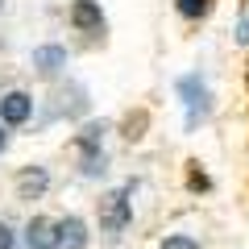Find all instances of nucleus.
I'll return each mask as SVG.
<instances>
[{
	"instance_id": "1",
	"label": "nucleus",
	"mask_w": 249,
	"mask_h": 249,
	"mask_svg": "<svg viewBox=\"0 0 249 249\" xmlns=\"http://www.w3.org/2000/svg\"><path fill=\"white\" fill-rule=\"evenodd\" d=\"M129 196H133V183L121 187V191H108V196L100 199V224H104L108 237H121V229L133 220V204H129Z\"/></svg>"
},
{
	"instance_id": "2",
	"label": "nucleus",
	"mask_w": 249,
	"mask_h": 249,
	"mask_svg": "<svg viewBox=\"0 0 249 249\" xmlns=\"http://www.w3.org/2000/svg\"><path fill=\"white\" fill-rule=\"evenodd\" d=\"M25 241H29V249H62V241H58V224L46 220V216H34V220H29Z\"/></svg>"
},
{
	"instance_id": "3",
	"label": "nucleus",
	"mask_w": 249,
	"mask_h": 249,
	"mask_svg": "<svg viewBox=\"0 0 249 249\" xmlns=\"http://www.w3.org/2000/svg\"><path fill=\"white\" fill-rule=\"evenodd\" d=\"M71 25L83 34H104V13H100L96 0H75L71 4Z\"/></svg>"
},
{
	"instance_id": "4",
	"label": "nucleus",
	"mask_w": 249,
	"mask_h": 249,
	"mask_svg": "<svg viewBox=\"0 0 249 249\" xmlns=\"http://www.w3.org/2000/svg\"><path fill=\"white\" fill-rule=\"evenodd\" d=\"M178 91L187 96V121H191V124H196V116H208V88L196 79V75L178 79Z\"/></svg>"
},
{
	"instance_id": "5",
	"label": "nucleus",
	"mask_w": 249,
	"mask_h": 249,
	"mask_svg": "<svg viewBox=\"0 0 249 249\" xmlns=\"http://www.w3.org/2000/svg\"><path fill=\"white\" fill-rule=\"evenodd\" d=\"M29 112H34V100L25 91H9V96H0V121L4 124H25Z\"/></svg>"
},
{
	"instance_id": "6",
	"label": "nucleus",
	"mask_w": 249,
	"mask_h": 249,
	"mask_svg": "<svg viewBox=\"0 0 249 249\" xmlns=\"http://www.w3.org/2000/svg\"><path fill=\"white\" fill-rule=\"evenodd\" d=\"M46 187H50V175H46L42 166H25V170L17 175V196H21V199H37Z\"/></svg>"
},
{
	"instance_id": "7",
	"label": "nucleus",
	"mask_w": 249,
	"mask_h": 249,
	"mask_svg": "<svg viewBox=\"0 0 249 249\" xmlns=\"http://www.w3.org/2000/svg\"><path fill=\"white\" fill-rule=\"evenodd\" d=\"M34 67H37V75L50 79V75H58L62 67H67V50H62V46H37L34 50Z\"/></svg>"
},
{
	"instance_id": "8",
	"label": "nucleus",
	"mask_w": 249,
	"mask_h": 249,
	"mask_svg": "<svg viewBox=\"0 0 249 249\" xmlns=\"http://www.w3.org/2000/svg\"><path fill=\"white\" fill-rule=\"evenodd\" d=\"M58 241H62V249H83L88 245V224H83L79 216L58 220Z\"/></svg>"
},
{
	"instance_id": "9",
	"label": "nucleus",
	"mask_w": 249,
	"mask_h": 249,
	"mask_svg": "<svg viewBox=\"0 0 249 249\" xmlns=\"http://www.w3.org/2000/svg\"><path fill=\"white\" fill-rule=\"evenodd\" d=\"M175 9L183 13L187 21H199V17H204L208 9H212V0H175Z\"/></svg>"
},
{
	"instance_id": "10",
	"label": "nucleus",
	"mask_w": 249,
	"mask_h": 249,
	"mask_svg": "<svg viewBox=\"0 0 249 249\" xmlns=\"http://www.w3.org/2000/svg\"><path fill=\"white\" fill-rule=\"evenodd\" d=\"M100 137H104V124H88V129L79 133V150L83 154H96L100 150Z\"/></svg>"
},
{
	"instance_id": "11",
	"label": "nucleus",
	"mask_w": 249,
	"mask_h": 249,
	"mask_svg": "<svg viewBox=\"0 0 249 249\" xmlns=\"http://www.w3.org/2000/svg\"><path fill=\"white\" fill-rule=\"evenodd\" d=\"M162 249H199V241L187 232H170V237H162Z\"/></svg>"
},
{
	"instance_id": "12",
	"label": "nucleus",
	"mask_w": 249,
	"mask_h": 249,
	"mask_svg": "<svg viewBox=\"0 0 249 249\" xmlns=\"http://www.w3.org/2000/svg\"><path fill=\"white\" fill-rule=\"evenodd\" d=\"M187 183H191V191H208V187H212V178H208L204 170L191 162V170H187Z\"/></svg>"
},
{
	"instance_id": "13",
	"label": "nucleus",
	"mask_w": 249,
	"mask_h": 249,
	"mask_svg": "<svg viewBox=\"0 0 249 249\" xmlns=\"http://www.w3.org/2000/svg\"><path fill=\"white\" fill-rule=\"evenodd\" d=\"M0 249H13V229L0 220Z\"/></svg>"
},
{
	"instance_id": "14",
	"label": "nucleus",
	"mask_w": 249,
	"mask_h": 249,
	"mask_svg": "<svg viewBox=\"0 0 249 249\" xmlns=\"http://www.w3.org/2000/svg\"><path fill=\"white\" fill-rule=\"evenodd\" d=\"M237 42H241V46H249V17L237 25Z\"/></svg>"
},
{
	"instance_id": "15",
	"label": "nucleus",
	"mask_w": 249,
	"mask_h": 249,
	"mask_svg": "<svg viewBox=\"0 0 249 249\" xmlns=\"http://www.w3.org/2000/svg\"><path fill=\"white\" fill-rule=\"evenodd\" d=\"M0 150H4V129H0Z\"/></svg>"
},
{
	"instance_id": "16",
	"label": "nucleus",
	"mask_w": 249,
	"mask_h": 249,
	"mask_svg": "<svg viewBox=\"0 0 249 249\" xmlns=\"http://www.w3.org/2000/svg\"><path fill=\"white\" fill-rule=\"evenodd\" d=\"M0 9H4V4H0Z\"/></svg>"
}]
</instances>
